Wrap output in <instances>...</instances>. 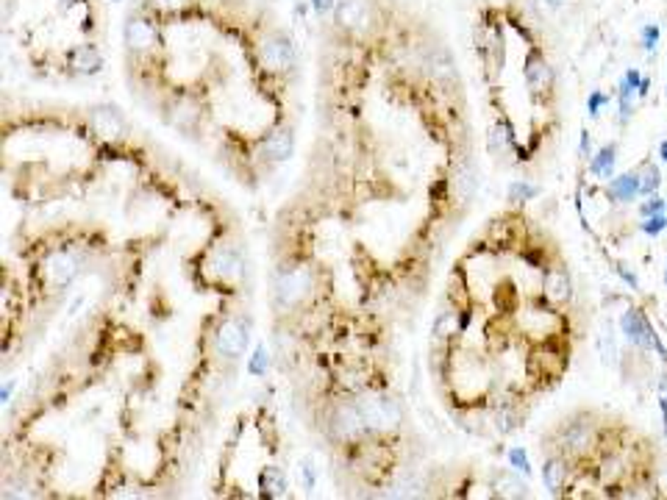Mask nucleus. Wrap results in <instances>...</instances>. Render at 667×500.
<instances>
[{"mask_svg":"<svg viewBox=\"0 0 667 500\" xmlns=\"http://www.w3.org/2000/svg\"><path fill=\"white\" fill-rule=\"evenodd\" d=\"M361 406V414H364V422L370 428V434H387V431H395L400 425V406L395 398L390 395H381V392H373V395H364L359 401Z\"/></svg>","mask_w":667,"mask_h":500,"instance_id":"1","label":"nucleus"},{"mask_svg":"<svg viewBox=\"0 0 667 500\" xmlns=\"http://www.w3.org/2000/svg\"><path fill=\"white\" fill-rule=\"evenodd\" d=\"M328 437L337 439V442H354L359 437L370 434L367 422H364V414H361V406L359 401H348V403H337L331 414H328Z\"/></svg>","mask_w":667,"mask_h":500,"instance_id":"2","label":"nucleus"},{"mask_svg":"<svg viewBox=\"0 0 667 500\" xmlns=\"http://www.w3.org/2000/svg\"><path fill=\"white\" fill-rule=\"evenodd\" d=\"M592 445H595V425L587 422L584 417L567 420L556 431V453H562L565 458H578L592 451Z\"/></svg>","mask_w":667,"mask_h":500,"instance_id":"3","label":"nucleus"},{"mask_svg":"<svg viewBox=\"0 0 667 500\" xmlns=\"http://www.w3.org/2000/svg\"><path fill=\"white\" fill-rule=\"evenodd\" d=\"M251 342V322L242 317H228L215 334V350L217 356L234 362L248 350Z\"/></svg>","mask_w":667,"mask_h":500,"instance_id":"4","label":"nucleus"},{"mask_svg":"<svg viewBox=\"0 0 667 500\" xmlns=\"http://www.w3.org/2000/svg\"><path fill=\"white\" fill-rule=\"evenodd\" d=\"M314 286V275H311V267H295V270H287V273L278 278L275 283V303L281 309H292L298 306L301 300H306Z\"/></svg>","mask_w":667,"mask_h":500,"instance_id":"5","label":"nucleus"},{"mask_svg":"<svg viewBox=\"0 0 667 500\" xmlns=\"http://www.w3.org/2000/svg\"><path fill=\"white\" fill-rule=\"evenodd\" d=\"M337 23L351 34H364L375 25V8L370 0H342L337 3Z\"/></svg>","mask_w":667,"mask_h":500,"instance_id":"6","label":"nucleus"},{"mask_svg":"<svg viewBox=\"0 0 667 500\" xmlns=\"http://www.w3.org/2000/svg\"><path fill=\"white\" fill-rule=\"evenodd\" d=\"M620 331L634 348H639V350H651L654 348V334L656 331H654L648 315H642L637 309H628L620 317Z\"/></svg>","mask_w":667,"mask_h":500,"instance_id":"7","label":"nucleus"},{"mask_svg":"<svg viewBox=\"0 0 667 500\" xmlns=\"http://www.w3.org/2000/svg\"><path fill=\"white\" fill-rule=\"evenodd\" d=\"M262 61L270 70H289L295 64V47L284 34H272L262 42Z\"/></svg>","mask_w":667,"mask_h":500,"instance_id":"8","label":"nucleus"},{"mask_svg":"<svg viewBox=\"0 0 667 500\" xmlns=\"http://www.w3.org/2000/svg\"><path fill=\"white\" fill-rule=\"evenodd\" d=\"M89 126H92V131H95L97 137H103V139H120L126 134V120H123V114H120L117 109H112V106H95V109L89 111Z\"/></svg>","mask_w":667,"mask_h":500,"instance_id":"9","label":"nucleus"},{"mask_svg":"<svg viewBox=\"0 0 667 500\" xmlns=\"http://www.w3.org/2000/svg\"><path fill=\"white\" fill-rule=\"evenodd\" d=\"M526 84H529L531 94H548L553 87V70L548 67V61L542 59L539 50L529 53V59H526Z\"/></svg>","mask_w":667,"mask_h":500,"instance_id":"10","label":"nucleus"},{"mask_svg":"<svg viewBox=\"0 0 667 500\" xmlns=\"http://www.w3.org/2000/svg\"><path fill=\"white\" fill-rule=\"evenodd\" d=\"M606 197L612 203H634L639 197V176L637 170H628V173H620V176H612L606 181Z\"/></svg>","mask_w":667,"mask_h":500,"instance_id":"11","label":"nucleus"},{"mask_svg":"<svg viewBox=\"0 0 667 500\" xmlns=\"http://www.w3.org/2000/svg\"><path fill=\"white\" fill-rule=\"evenodd\" d=\"M123 37H126L128 50H136V53L156 47V28H153L148 20H139V17H131V20L126 23Z\"/></svg>","mask_w":667,"mask_h":500,"instance_id":"12","label":"nucleus"},{"mask_svg":"<svg viewBox=\"0 0 667 500\" xmlns=\"http://www.w3.org/2000/svg\"><path fill=\"white\" fill-rule=\"evenodd\" d=\"M567 475H570V464H567L565 456L556 453V456H548V458H545V467H542V484H545V489H548L551 495H559V492L565 489Z\"/></svg>","mask_w":667,"mask_h":500,"instance_id":"13","label":"nucleus"},{"mask_svg":"<svg viewBox=\"0 0 667 500\" xmlns=\"http://www.w3.org/2000/svg\"><path fill=\"white\" fill-rule=\"evenodd\" d=\"M78 273H81V262H78L73 253H67V250H59V253H53V256L47 259V275H50L59 286L73 283V278Z\"/></svg>","mask_w":667,"mask_h":500,"instance_id":"14","label":"nucleus"},{"mask_svg":"<svg viewBox=\"0 0 667 500\" xmlns=\"http://www.w3.org/2000/svg\"><path fill=\"white\" fill-rule=\"evenodd\" d=\"M262 153H265V159L275 161V164L287 161V159L295 153V134L287 131V128L270 134V137L265 139V145H262Z\"/></svg>","mask_w":667,"mask_h":500,"instance_id":"15","label":"nucleus"},{"mask_svg":"<svg viewBox=\"0 0 667 500\" xmlns=\"http://www.w3.org/2000/svg\"><path fill=\"white\" fill-rule=\"evenodd\" d=\"M70 67L78 75H95L103 70V56L95 45H78L70 50Z\"/></svg>","mask_w":667,"mask_h":500,"instance_id":"16","label":"nucleus"},{"mask_svg":"<svg viewBox=\"0 0 667 500\" xmlns=\"http://www.w3.org/2000/svg\"><path fill=\"white\" fill-rule=\"evenodd\" d=\"M542 289H545V298L553 306H562V303H567L573 298V283H570V275L565 273V270H551V273L545 275Z\"/></svg>","mask_w":667,"mask_h":500,"instance_id":"17","label":"nucleus"},{"mask_svg":"<svg viewBox=\"0 0 667 500\" xmlns=\"http://www.w3.org/2000/svg\"><path fill=\"white\" fill-rule=\"evenodd\" d=\"M259 489H262L265 498H284V495L289 492L287 472H284L281 467H275V464L265 467L262 475H259Z\"/></svg>","mask_w":667,"mask_h":500,"instance_id":"18","label":"nucleus"},{"mask_svg":"<svg viewBox=\"0 0 667 500\" xmlns=\"http://www.w3.org/2000/svg\"><path fill=\"white\" fill-rule=\"evenodd\" d=\"M615 161H618V145L615 142H609V145H603L598 153H592L589 156V173L595 176V178H612L615 176Z\"/></svg>","mask_w":667,"mask_h":500,"instance_id":"19","label":"nucleus"},{"mask_svg":"<svg viewBox=\"0 0 667 500\" xmlns=\"http://www.w3.org/2000/svg\"><path fill=\"white\" fill-rule=\"evenodd\" d=\"M487 145H489V150H492V153H503L506 147H512V145H515V128H512V123H509L506 117H500V120L495 123V128L489 131Z\"/></svg>","mask_w":667,"mask_h":500,"instance_id":"20","label":"nucleus"},{"mask_svg":"<svg viewBox=\"0 0 667 500\" xmlns=\"http://www.w3.org/2000/svg\"><path fill=\"white\" fill-rule=\"evenodd\" d=\"M637 176H639V197H651L662 186V173L654 161H642L637 167Z\"/></svg>","mask_w":667,"mask_h":500,"instance_id":"21","label":"nucleus"},{"mask_svg":"<svg viewBox=\"0 0 667 500\" xmlns=\"http://www.w3.org/2000/svg\"><path fill=\"white\" fill-rule=\"evenodd\" d=\"M212 267H215V273L220 275V278H236V275H242V259H239V253L225 248V250L215 253Z\"/></svg>","mask_w":667,"mask_h":500,"instance_id":"22","label":"nucleus"},{"mask_svg":"<svg viewBox=\"0 0 667 500\" xmlns=\"http://www.w3.org/2000/svg\"><path fill=\"white\" fill-rule=\"evenodd\" d=\"M492 489H498L495 495H503V498H523V495H526V484L515 478V470L498 472V475L492 478Z\"/></svg>","mask_w":667,"mask_h":500,"instance_id":"23","label":"nucleus"},{"mask_svg":"<svg viewBox=\"0 0 667 500\" xmlns=\"http://www.w3.org/2000/svg\"><path fill=\"white\" fill-rule=\"evenodd\" d=\"M598 353H601L603 364H609V367L618 362V342H615V334H612V325H609V322H606L603 331L598 334Z\"/></svg>","mask_w":667,"mask_h":500,"instance_id":"24","label":"nucleus"},{"mask_svg":"<svg viewBox=\"0 0 667 500\" xmlns=\"http://www.w3.org/2000/svg\"><path fill=\"white\" fill-rule=\"evenodd\" d=\"M506 195H509L512 203H526V200H534L539 195V189L529 181H512L509 189H506Z\"/></svg>","mask_w":667,"mask_h":500,"instance_id":"25","label":"nucleus"},{"mask_svg":"<svg viewBox=\"0 0 667 500\" xmlns=\"http://www.w3.org/2000/svg\"><path fill=\"white\" fill-rule=\"evenodd\" d=\"M267 370H270V350H267V345H256V350L248 362V372L253 378H262V375H267Z\"/></svg>","mask_w":667,"mask_h":500,"instance_id":"26","label":"nucleus"},{"mask_svg":"<svg viewBox=\"0 0 667 500\" xmlns=\"http://www.w3.org/2000/svg\"><path fill=\"white\" fill-rule=\"evenodd\" d=\"M506 458H509V467H512L515 472H520V475H531L534 472L531 461H529V453H526L523 448H509Z\"/></svg>","mask_w":667,"mask_h":500,"instance_id":"27","label":"nucleus"},{"mask_svg":"<svg viewBox=\"0 0 667 500\" xmlns=\"http://www.w3.org/2000/svg\"><path fill=\"white\" fill-rule=\"evenodd\" d=\"M665 228H667V212H662V214H651V217H642V223H639V231H642L645 236H659Z\"/></svg>","mask_w":667,"mask_h":500,"instance_id":"28","label":"nucleus"},{"mask_svg":"<svg viewBox=\"0 0 667 500\" xmlns=\"http://www.w3.org/2000/svg\"><path fill=\"white\" fill-rule=\"evenodd\" d=\"M456 328V315L453 312H445L437 317V325H434V339H447Z\"/></svg>","mask_w":667,"mask_h":500,"instance_id":"29","label":"nucleus"},{"mask_svg":"<svg viewBox=\"0 0 667 500\" xmlns=\"http://www.w3.org/2000/svg\"><path fill=\"white\" fill-rule=\"evenodd\" d=\"M662 212H667V200L659 195H651L648 200L639 203V217H651V214H662Z\"/></svg>","mask_w":667,"mask_h":500,"instance_id":"30","label":"nucleus"},{"mask_svg":"<svg viewBox=\"0 0 667 500\" xmlns=\"http://www.w3.org/2000/svg\"><path fill=\"white\" fill-rule=\"evenodd\" d=\"M603 106H606V94H603L601 90H595L592 94H589V97H587V111H589V117H592V120H598V117H601V109H603Z\"/></svg>","mask_w":667,"mask_h":500,"instance_id":"31","label":"nucleus"},{"mask_svg":"<svg viewBox=\"0 0 667 500\" xmlns=\"http://www.w3.org/2000/svg\"><path fill=\"white\" fill-rule=\"evenodd\" d=\"M301 475H304V487H306V492H314V487H317V475H314V464H311V458H304V461H301Z\"/></svg>","mask_w":667,"mask_h":500,"instance_id":"32","label":"nucleus"},{"mask_svg":"<svg viewBox=\"0 0 667 500\" xmlns=\"http://www.w3.org/2000/svg\"><path fill=\"white\" fill-rule=\"evenodd\" d=\"M656 45H659V28H656V25H645V28H642V47H645V50H654Z\"/></svg>","mask_w":667,"mask_h":500,"instance_id":"33","label":"nucleus"},{"mask_svg":"<svg viewBox=\"0 0 667 500\" xmlns=\"http://www.w3.org/2000/svg\"><path fill=\"white\" fill-rule=\"evenodd\" d=\"M189 0H150V6L153 8H159V11H178V8H184Z\"/></svg>","mask_w":667,"mask_h":500,"instance_id":"34","label":"nucleus"},{"mask_svg":"<svg viewBox=\"0 0 667 500\" xmlns=\"http://www.w3.org/2000/svg\"><path fill=\"white\" fill-rule=\"evenodd\" d=\"M615 273L620 275V278L625 281V283H628V286H631V289H639V281H637V275L631 273L625 264H618V267H615Z\"/></svg>","mask_w":667,"mask_h":500,"instance_id":"35","label":"nucleus"},{"mask_svg":"<svg viewBox=\"0 0 667 500\" xmlns=\"http://www.w3.org/2000/svg\"><path fill=\"white\" fill-rule=\"evenodd\" d=\"M578 153H581V159H589V156H592V137H589V131H581Z\"/></svg>","mask_w":667,"mask_h":500,"instance_id":"36","label":"nucleus"},{"mask_svg":"<svg viewBox=\"0 0 667 500\" xmlns=\"http://www.w3.org/2000/svg\"><path fill=\"white\" fill-rule=\"evenodd\" d=\"M311 8L317 11V14H328V11H334L337 8V0H309Z\"/></svg>","mask_w":667,"mask_h":500,"instance_id":"37","label":"nucleus"},{"mask_svg":"<svg viewBox=\"0 0 667 500\" xmlns=\"http://www.w3.org/2000/svg\"><path fill=\"white\" fill-rule=\"evenodd\" d=\"M639 81H642V75L637 73V70H628L625 75H623L620 84H625V87H631V90H639Z\"/></svg>","mask_w":667,"mask_h":500,"instance_id":"38","label":"nucleus"},{"mask_svg":"<svg viewBox=\"0 0 667 500\" xmlns=\"http://www.w3.org/2000/svg\"><path fill=\"white\" fill-rule=\"evenodd\" d=\"M11 392H14V381H6V384L0 386V403H8Z\"/></svg>","mask_w":667,"mask_h":500,"instance_id":"39","label":"nucleus"},{"mask_svg":"<svg viewBox=\"0 0 667 500\" xmlns=\"http://www.w3.org/2000/svg\"><path fill=\"white\" fill-rule=\"evenodd\" d=\"M648 92H651V78H642L639 90H637V97H648Z\"/></svg>","mask_w":667,"mask_h":500,"instance_id":"40","label":"nucleus"},{"mask_svg":"<svg viewBox=\"0 0 667 500\" xmlns=\"http://www.w3.org/2000/svg\"><path fill=\"white\" fill-rule=\"evenodd\" d=\"M659 409H662V422H665V437H667V398H659Z\"/></svg>","mask_w":667,"mask_h":500,"instance_id":"41","label":"nucleus"},{"mask_svg":"<svg viewBox=\"0 0 667 500\" xmlns=\"http://www.w3.org/2000/svg\"><path fill=\"white\" fill-rule=\"evenodd\" d=\"M659 161H665L667 164V139L665 142H659Z\"/></svg>","mask_w":667,"mask_h":500,"instance_id":"42","label":"nucleus"},{"mask_svg":"<svg viewBox=\"0 0 667 500\" xmlns=\"http://www.w3.org/2000/svg\"><path fill=\"white\" fill-rule=\"evenodd\" d=\"M659 489H665V492H667V470L662 472V475H659Z\"/></svg>","mask_w":667,"mask_h":500,"instance_id":"43","label":"nucleus"},{"mask_svg":"<svg viewBox=\"0 0 667 500\" xmlns=\"http://www.w3.org/2000/svg\"><path fill=\"white\" fill-rule=\"evenodd\" d=\"M562 3L565 0H548V6H553V8H562Z\"/></svg>","mask_w":667,"mask_h":500,"instance_id":"44","label":"nucleus"},{"mask_svg":"<svg viewBox=\"0 0 667 500\" xmlns=\"http://www.w3.org/2000/svg\"><path fill=\"white\" fill-rule=\"evenodd\" d=\"M665 283H667V270H665Z\"/></svg>","mask_w":667,"mask_h":500,"instance_id":"45","label":"nucleus"},{"mask_svg":"<svg viewBox=\"0 0 667 500\" xmlns=\"http://www.w3.org/2000/svg\"><path fill=\"white\" fill-rule=\"evenodd\" d=\"M112 3H120V0H112Z\"/></svg>","mask_w":667,"mask_h":500,"instance_id":"46","label":"nucleus"},{"mask_svg":"<svg viewBox=\"0 0 667 500\" xmlns=\"http://www.w3.org/2000/svg\"><path fill=\"white\" fill-rule=\"evenodd\" d=\"M665 97H667V87H665Z\"/></svg>","mask_w":667,"mask_h":500,"instance_id":"47","label":"nucleus"},{"mask_svg":"<svg viewBox=\"0 0 667 500\" xmlns=\"http://www.w3.org/2000/svg\"><path fill=\"white\" fill-rule=\"evenodd\" d=\"M67 3H70V0H67Z\"/></svg>","mask_w":667,"mask_h":500,"instance_id":"48","label":"nucleus"}]
</instances>
